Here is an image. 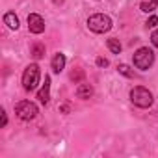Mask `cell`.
Returning <instances> with one entry per match:
<instances>
[{
  "instance_id": "obj_1",
  "label": "cell",
  "mask_w": 158,
  "mask_h": 158,
  "mask_svg": "<svg viewBox=\"0 0 158 158\" xmlns=\"http://www.w3.org/2000/svg\"><path fill=\"white\" fill-rule=\"evenodd\" d=\"M39 78H41V69L37 63H32L24 69L23 73V88L26 91H34L35 86L39 84Z\"/></svg>"
},
{
  "instance_id": "obj_2",
  "label": "cell",
  "mask_w": 158,
  "mask_h": 158,
  "mask_svg": "<svg viewBox=\"0 0 158 158\" xmlns=\"http://www.w3.org/2000/svg\"><path fill=\"white\" fill-rule=\"evenodd\" d=\"M130 101H132V104H136L138 108H149L154 99H152V93H151L147 88L136 86V88L130 91Z\"/></svg>"
},
{
  "instance_id": "obj_3",
  "label": "cell",
  "mask_w": 158,
  "mask_h": 158,
  "mask_svg": "<svg viewBox=\"0 0 158 158\" xmlns=\"http://www.w3.org/2000/svg\"><path fill=\"white\" fill-rule=\"evenodd\" d=\"M88 28L95 34H104L112 28V19L104 13H95L88 19Z\"/></svg>"
},
{
  "instance_id": "obj_4",
  "label": "cell",
  "mask_w": 158,
  "mask_h": 158,
  "mask_svg": "<svg viewBox=\"0 0 158 158\" xmlns=\"http://www.w3.org/2000/svg\"><path fill=\"white\" fill-rule=\"evenodd\" d=\"M154 61V52L149 48V47H141L134 52V65L139 69V71H147Z\"/></svg>"
},
{
  "instance_id": "obj_5",
  "label": "cell",
  "mask_w": 158,
  "mask_h": 158,
  "mask_svg": "<svg viewBox=\"0 0 158 158\" xmlns=\"http://www.w3.org/2000/svg\"><path fill=\"white\" fill-rule=\"evenodd\" d=\"M15 114H17V117L23 119V121H32V119L37 117L39 110H37V106H35L34 102H30V101H21V102L15 104Z\"/></svg>"
},
{
  "instance_id": "obj_6",
  "label": "cell",
  "mask_w": 158,
  "mask_h": 158,
  "mask_svg": "<svg viewBox=\"0 0 158 158\" xmlns=\"http://www.w3.org/2000/svg\"><path fill=\"white\" fill-rule=\"evenodd\" d=\"M28 30L32 34H43L45 32V19L39 13H30L28 15Z\"/></svg>"
},
{
  "instance_id": "obj_7",
  "label": "cell",
  "mask_w": 158,
  "mask_h": 158,
  "mask_svg": "<svg viewBox=\"0 0 158 158\" xmlns=\"http://www.w3.org/2000/svg\"><path fill=\"white\" fill-rule=\"evenodd\" d=\"M37 99H39L43 104H47V102L50 101V76H45V86L39 89Z\"/></svg>"
},
{
  "instance_id": "obj_8",
  "label": "cell",
  "mask_w": 158,
  "mask_h": 158,
  "mask_svg": "<svg viewBox=\"0 0 158 158\" xmlns=\"http://www.w3.org/2000/svg\"><path fill=\"white\" fill-rule=\"evenodd\" d=\"M50 65H52V71L60 74V73L65 69V56H63L61 52H58V54L52 58V63H50Z\"/></svg>"
},
{
  "instance_id": "obj_9",
  "label": "cell",
  "mask_w": 158,
  "mask_h": 158,
  "mask_svg": "<svg viewBox=\"0 0 158 158\" xmlns=\"http://www.w3.org/2000/svg\"><path fill=\"white\" fill-rule=\"evenodd\" d=\"M91 95H93V88H91L89 84H84V82H82L80 86L76 88V97H78V99H84V101H86V99H89Z\"/></svg>"
},
{
  "instance_id": "obj_10",
  "label": "cell",
  "mask_w": 158,
  "mask_h": 158,
  "mask_svg": "<svg viewBox=\"0 0 158 158\" xmlns=\"http://www.w3.org/2000/svg\"><path fill=\"white\" fill-rule=\"evenodd\" d=\"M4 23H6L8 28H11V30H17V28H19V17H17L13 11H8V13L4 15Z\"/></svg>"
},
{
  "instance_id": "obj_11",
  "label": "cell",
  "mask_w": 158,
  "mask_h": 158,
  "mask_svg": "<svg viewBox=\"0 0 158 158\" xmlns=\"http://www.w3.org/2000/svg\"><path fill=\"white\" fill-rule=\"evenodd\" d=\"M156 8H158V0H145V2L139 4V10L145 13H152Z\"/></svg>"
},
{
  "instance_id": "obj_12",
  "label": "cell",
  "mask_w": 158,
  "mask_h": 158,
  "mask_svg": "<svg viewBox=\"0 0 158 158\" xmlns=\"http://www.w3.org/2000/svg\"><path fill=\"white\" fill-rule=\"evenodd\" d=\"M32 56H34L35 60L43 58V56H45V45H41V43H35V45H32Z\"/></svg>"
},
{
  "instance_id": "obj_13",
  "label": "cell",
  "mask_w": 158,
  "mask_h": 158,
  "mask_svg": "<svg viewBox=\"0 0 158 158\" xmlns=\"http://www.w3.org/2000/svg\"><path fill=\"white\" fill-rule=\"evenodd\" d=\"M106 45H108V48H110L114 54H119V52H121V48H123V47H121V43H119V39H114V37H112V39H108V41H106Z\"/></svg>"
},
{
  "instance_id": "obj_14",
  "label": "cell",
  "mask_w": 158,
  "mask_h": 158,
  "mask_svg": "<svg viewBox=\"0 0 158 158\" xmlns=\"http://www.w3.org/2000/svg\"><path fill=\"white\" fill-rule=\"evenodd\" d=\"M117 71H119L121 74H125V76H132V71H130V67H128V65H125V63H121V65L117 67Z\"/></svg>"
},
{
  "instance_id": "obj_15",
  "label": "cell",
  "mask_w": 158,
  "mask_h": 158,
  "mask_svg": "<svg viewBox=\"0 0 158 158\" xmlns=\"http://www.w3.org/2000/svg\"><path fill=\"white\" fill-rule=\"evenodd\" d=\"M145 24H147V28H154V26L158 24V17H156V15H152V17H149Z\"/></svg>"
},
{
  "instance_id": "obj_16",
  "label": "cell",
  "mask_w": 158,
  "mask_h": 158,
  "mask_svg": "<svg viewBox=\"0 0 158 158\" xmlns=\"http://www.w3.org/2000/svg\"><path fill=\"white\" fill-rule=\"evenodd\" d=\"M82 78H84V73H82V71H76V73L71 74V80H74V82H80Z\"/></svg>"
},
{
  "instance_id": "obj_17",
  "label": "cell",
  "mask_w": 158,
  "mask_h": 158,
  "mask_svg": "<svg viewBox=\"0 0 158 158\" xmlns=\"http://www.w3.org/2000/svg\"><path fill=\"white\" fill-rule=\"evenodd\" d=\"M151 43H152V45H154V47L158 48V28H156V30L152 32V35H151Z\"/></svg>"
},
{
  "instance_id": "obj_18",
  "label": "cell",
  "mask_w": 158,
  "mask_h": 158,
  "mask_svg": "<svg viewBox=\"0 0 158 158\" xmlns=\"http://www.w3.org/2000/svg\"><path fill=\"white\" fill-rule=\"evenodd\" d=\"M97 65L99 67H108V60L106 58H97Z\"/></svg>"
},
{
  "instance_id": "obj_19",
  "label": "cell",
  "mask_w": 158,
  "mask_h": 158,
  "mask_svg": "<svg viewBox=\"0 0 158 158\" xmlns=\"http://www.w3.org/2000/svg\"><path fill=\"white\" fill-rule=\"evenodd\" d=\"M8 125V114H6V110H2V125L0 127H6Z\"/></svg>"
}]
</instances>
